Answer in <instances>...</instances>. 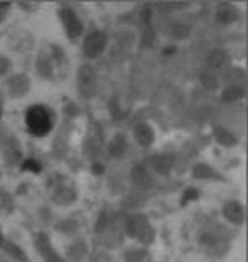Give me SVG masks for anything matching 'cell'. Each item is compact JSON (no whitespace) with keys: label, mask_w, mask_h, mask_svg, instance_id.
I'll return each mask as SVG.
<instances>
[{"label":"cell","mask_w":248,"mask_h":262,"mask_svg":"<svg viewBox=\"0 0 248 262\" xmlns=\"http://www.w3.org/2000/svg\"><path fill=\"white\" fill-rule=\"evenodd\" d=\"M26 123H28V128L31 133L43 136L48 133L51 128V116L46 107L34 106L29 109L28 114H26Z\"/></svg>","instance_id":"1"}]
</instances>
